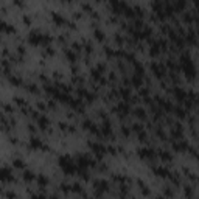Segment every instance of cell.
<instances>
[{
  "mask_svg": "<svg viewBox=\"0 0 199 199\" xmlns=\"http://www.w3.org/2000/svg\"><path fill=\"white\" fill-rule=\"evenodd\" d=\"M23 179H25V180H28V182H31V180H34V179H36V176H34L31 171H25V173H23Z\"/></svg>",
  "mask_w": 199,
  "mask_h": 199,
  "instance_id": "6da1fadb",
  "label": "cell"
},
{
  "mask_svg": "<svg viewBox=\"0 0 199 199\" xmlns=\"http://www.w3.org/2000/svg\"><path fill=\"white\" fill-rule=\"evenodd\" d=\"M14 166H16V168H23L25 165H23V162H22L20 159H16V160H14Z\"/></svg>",
  "mask_w": 199,
  "mask_h": 199,
  "instance_id": "7a4b0ae2",
  "label": "cell"
},
{
  "mask_svg": "<svg viewBox=\"0 0 199 199\" xmlns=\"http://www.w3.org/2000/svg\"><path fill=\"white\" fill-rule=\"evenodd\" d=\"M95 36H96V39H100V40L104 39V34H103L101 31H95Z\"/></svg>",
  "mask_w": 199,
  "mask_h": 199,
  "instance_id": "3957f363",
  "label": "cell"
}]
</instances>
